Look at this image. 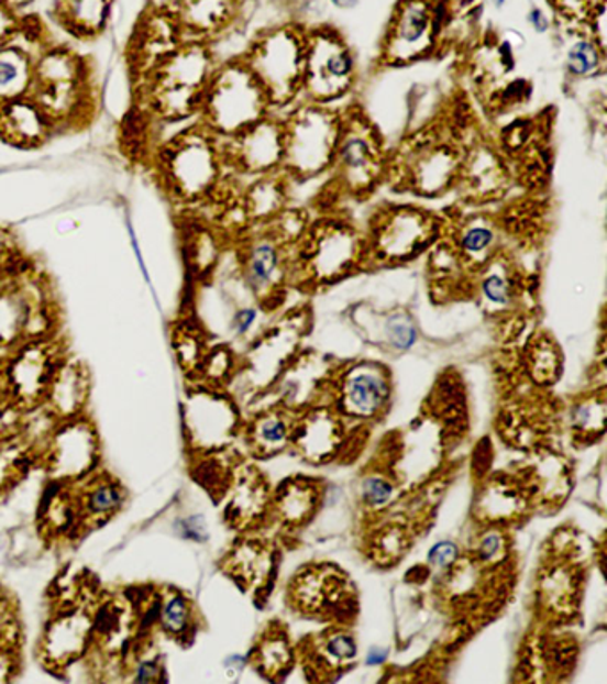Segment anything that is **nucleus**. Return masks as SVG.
<instances>
[{"instance_id": "f257e3e1", "label": "nucleus", "mask_w": 607, "mask_h": 684, "mask_svg": "<svg viewBox=\"0 0 607 684\" xmlns=\"http://www.w3.org/2000/svg\"><path fill=\"white\" fill-rule=\"evenodd\" d=\"M269 108L266 91L241 59L214 70L201 100L200 114L207 131L229 140L269 117Z\"/></svg>"}, {"instance_id": "f03ea898", "label": "nucleus", "mask_w": 607, "mask_h": 684, "mask_svg": "<svg viewBox=\"0 0 607 684\" xmlns=\"http://www.w3.org/2000/svg\"><path fill=\"white\" fill-rule=\"evenodd\" d=\"M282 128L284 174L307 180L332 169L341 136V113L324 103H304L282 122Z\"/></svg>"}, {"instance_id": "7ed1b4c3", "label": "nucleus", "mask_w": 607, "mask_h": 684, "mask_svg": "<svg viewBox=\"0 0 607 684\" xmlns=\"http://www.w3.org/2000/svg\"><path fill=\"white\" fill-rule=\"evenodd\" d=\"M214 74L211 54L198 43L178 47L152 71L150 103L166 120L200 113L201 100Z\"/></svg>"}, {"instance_id": "20e7f679", "label": "nucleus", "mask_w": 607, "mask_h": 684, "mask_svg": "<svg viewBox=\"0 0 607 684\" xmlns=\"http://www.w3.org/2000/svg\"><path fill=\"white\" fill-rule=\"evenodd\" d=\"M224 157L218 136L206 128L189 131L168 146L163 174L175 197L195 202L214 191Z\"/></svg>"}, {"instance_id": "39448f33", "label": "nucleus", "mask_w": 607, "mask_h": 684, "mask_svg": "<svg viewBox=\"0 0 607 684\" xmlns=\"http://www.w3.org/2000/svg\"><path fill=\"white\" fill-rule=\"evenodd\" d=\"M332 169L339 186L356 198L367 197L387 174L382 137L365 114L351 109L342 114Z\"/></svg>"}, {"instance_id": "423d86ee", "label": "nucleus", "mask_w": 607, "mask_h": 684, "mask_svg": "<svg viewBox=\"0 0 607 684\" xmlns=\"http://www.w3.org/2000/svg\"><path fill=\"white\" fill-rule=\"evenodd\" d=\"M439 218L416 206L388 207L376 214L365 235L367 258L382 263H405L439 240Z\"/></svg>"}, {"instance_id": "0eeeda50", "label": "nucleus", "mask_w": 607, "mask_h": 684, "mask_svg": "<svg viewBox=\"0 0 607 684\" xmlns=\"http://www.w3.org/2000/svg\"><path fill=\"white\" fill-rule=\"evenodd\" d=\"M257 77L272 106H287L301 93L305 71V36L293 29L267 34L243 59Z\"/></svg>"}, {"instance_id": "6e6552de", "label": "nucleus", "mask_w": 607, "mask_h": 684, "mask_svg": "<svg viewBox=\"0 0 607 684\" xmlns=\"http://www.w3.org/2000/svg\"><path fill=\"white\" fill-rule=\"evenodd\" d=\"M355 82V57L333 31L305 36L304 89L309 102L327 103L341 99Z\"/></svg>"}, {"instance_id": "1a4fd4ad", "label": "nucleus", "mask_w": 607, "mask_h": 684, "mask_svg": "<svg viewBox=\"0 0 607 684\" xmlns=\"http://www.w3.org/2000/svg\"><path fill=\"white\" fill-rule=\"evenodd\" d=\"M85 95V71L70 52H47L40 62L34 63L29 97L43 109L54 128L79 113Z\"/></svg>"}, {"instance_id": "9d476101", "label": "nucleus", "mask_w": 607, "mask_h": 684, "mask_svg": "<svg viewBox=\"0 0 607 684\" xmlns=\"http://www.w3.org/2000/svg\"><path fill=\"white\" fill-rule=\"evenodd\" d=\"M365 258V235L346 221H318L307 227L298 240V263L313 275H341Z\"/></svg>"}, {"instance_id": "9b49d317", "label": "nucleus", "mask_w": 607, "mask_h": 684, "mask_svg": "<svg viewBox=\"0 0 607 684\" xmlns=\"http://www.w3.org/2000/svg\"><path fill=\"white\" fill-rule=\"evenodd\" d=\"M221 151L224 161L243 174L261 177L278 172L284 161L282 122L266 117L238 136L229 137V145L221 146Z\"/></svg>"}, {"instance_id": "f8f14e48", "label": "nucleus", "mask_w": 607, "mask_h": 684, "mask_svg": "<svg viewBox=\"0 0 607 684\" xmlns=\"http://www.w3.org/2000/svg\"><path fill=\"white\" fill-rule=\"evenodd\" d=\"M433 14L422 0H407L394 16V25L385 43V59L393 65L416 62L433 43Z\"/></svg>"}, {"instance_id": "ddd939ff", "label": "nucleus", "mask_w": 607, "mask_h": 684, "mask_svg": "<svg viewBox=\"0 0 607 684\" xmlns=\"http://www.w3.org/2000/svg\"><path fill=\"white\" fill-rule=\"evenodd\" d=\"M286 241L275 230H264L244 241L241 266L244 280L257 295H269L286 269Z\"/></svg>"}, {"instance_id": "4468645a", "label": "nucleus", "mask_w": 607, "mask_h": 684, "mask_svg": "<svg viewBox=\"0 0 607 684\" xmlns=\"http://www.w3.org/2000/svg\"><path fill=\"white\" fill-rule=\"evenodd\" d=\"M413 165L408 169L410 188L421 195H439L454 183L460 174L462 159L451 143H426L413 152Z\"/></svg>"}, {"instance_id": "2eb2a0df", "label": "nucleus", "mask_w": 607, "mask_h": 684, "mask_svg": "<svg viewBox=\"0 0 607 684\" xmlns=\"http://www.w3.org/2000/svg\"><path fill=\"white\" fill-rule=\"evenodd\" d=\"M47 114L31 97L10 100L0 106V140L20 148H34L54 131Z\"/></svg>"}, {"instance_id": "dca6fc26", "label": "nucleus", "mask_w": 607, "mask_h": 684, "mask_svg": "<svg viewBox=\"0 0 607 684\" xmlns=\"http://www.w3.org/2000/svg\"><path fill=\"white\" fill-rule=\"evenodd\" d=\"M34 62L27 52L11 43L0 45V106L31 93Z\"/></svg>"}, {"instance_id": "f3484780", "label": "nucleus", "mask_w": 607, "mask_h": 684, "mask_svg": "<svg viewBox=\"0 0 607 684\" xmlns=\"http://www.w3.org/2000/svg\"><path fill=\"white\" fill-rule=\"evenodd\" d=\"M234 16V0H180L178 27L191 33H218Z\"/></svg>"}, {"instance_id": "a211bd4d", "label": "nucleus", "mask_w": 607, "mask_h": 684, "mask_svg": "<svg viewBox=\"0 0 607 684\" xmlns=\"http://www.w3.org/2000/svg\"><path fill=\"white\" fill-rule=\"evenodd\" d=\"M284 177L286 174L273 172V174L261 175L257 183L250 186L244 195V212L249 214L250 220L261 221L267 225L284 211V203H286Z\"/></svg>"}, {"instance_id": "6ab92c4d", "label": "nucleus", "mask_w": 607, "mask_h": 684, "mask_svg": "<svg viewBox=\"0 0 607 684\" xmlns=\"http://www.w3.org/2000/svg\"><path fill=\"white\" fill-rule=\"evenodd\" d=\"M109 2L111 0H63V24L77 36H93L106 25Z\"/></svg>"}, {"instance_id": "aec40b11", "label": "nucleus", "mask_w": 607, "mask_h": 684, "mask_svg": "<svg viewBox=\"0 0 607 684\" xmlns=\"http://www.w3.org/2000/svg\"><path fill=\"white\" fill-rule=\"evenodd\" d=\"M385 398H387V387L382 376L374 371H358L347 380V405L360 416H371L376 412Z\"/></svg>"}, {"instance_id": "412c9836", "label": "nucleus", "mask_w": 607, "mask_h": 684, "mask_svg": "<svg viewBox=\"0 0 607 684\" xmlns=\"http://www.w3.org/2000/svg\"><path fill=\"white\" fill-rule=\"evenodd\" d=\"M460 257L468 263H486L494 254L497 243V230L492 221L485 218H474L467 225L460 230L459 240Z\"/></svg>"}, {"instance_id": "4be33fe9", "label": "nucleus", "mask_w": 607, "mask_h": 684, "mask_svg": "<svg viewBox=\"0 0 607 684\" xmlns=\"http://www.w3.org/2000/svg\"><path fill=\"white\" fill-rule=\"evenodd\" d=\"M33 321V301L24 293L0 296V342L19 338Z\"/></svg>"}, {"instance_id": "5701e85b", "label": "nucleus", "mask_w": 607, "mask_h": 684, "mask_svg": "<svg viewBox=\"0 0 607 684\" xmlns=\"http://www.w3.org/2000/svg\"><path fill=\"white\" fill-rule=\"evenodd\" d=\"M604 51L592 40H580L566 52L565 66L574 77H592L603 70Z\"/></svg>"}, {"instance_id": "b1692460", "label": "nucleus", "mask_w": 607, "mask_h": 684, "mask_svg": "<svg viewBox=\"0 0 607 684\" xmlns=\"http://www.w3.org/2000/svg\"><path fill=\"white\" fill-rule=\"evenodd\" d=\"M122 488L114 483H103L89 490L86 496V516L93 519L112 516L118 508L122 507Z\"/></svg>"}, {"instance_id": "393cba45", "label": "nucleus", "mask_w": 607, "mask_h": 684, "mask_svg": "<svg viewBox=\"0 0 607 684\" xmlns=\"http://www.w3.org/2000/svg\"><path fill=\"white\" fill-rule=\"evenodd\" d=\"M191 622V605L186 597L180 594H174L164 600L161 608V628L172 637L186 633Z\"/></svg>"}, {"instance_id": "a878e982", "label": "nucleus", "mask_w": 607, "mask_h": 684, "mask_svg": "<svg viewBox=\"0 0 607 684\" xmlns=\"http://www.w3.org/2000/svg\"><path fill=\"white\" fill-rule=\"evenodd\" d=\"M148 113L143 109H131L122 123V140L129 155L145 151L148 141Z\"/></svg>"}, {"instance_id": "bb28decb", "label": "nucleus", "mask_w": 607, "mask_h": 684, "mask_svg": "<svg viewBox=\"0 0 607 684\" xmlns=\"http://www.w3.org/2000/svg\"><path fill=\"white\" fill-rule=\"evenodd\" d=\"M56 401L63 410H75L77 405L82 401L85 396V376L74 366L63 369L62 376L57 378Z\"/></svg>"}, {"instance_id": "cd10ccee", "label": "nucleus", "mask_w": 607, "mask_h": 684, "mask_svg": "<svg viewBox=\"0 0 607 684\" xmlns=\"http://www.w3.org/2000/svg\"><path fill=\"white\" fill-rule=\"evenodd\" d=\"M482 291L486 301H490L492 305H497V307L508 305V301L511 300V284H509L505 273H486L482 282Z\"/></svg>"}, {"instance_id": "c85d7f7f", "label": "nucleus", "mask_w": 607, "mask_h": 684, "mask_svg": "<svg viewBox=\"0 0 607 684\" xmlns=\"http://www.w3.org/2000/svg\"><path fill=\"white\" fill-rule=\"evenodd\" d=\"M388 338L393 341L394 346L399 350H408L416 342V327L410 323L407 316H396L390 319L387 324Z\"/></svg>"}, {"instance_id": "c756f323", "label": "nucleus", "mask_w": 607, "mask_h": 684, "mask_svg": "<svg viewBox=\"0 0 607 684\" xmlns=\"http://www.w3.org/2000/svg\"><path fill=\"white\" fill-rule=\"evenodd\" d=\"M287 439V428L284 421L276 418L266 419L262 421L257 428V441L258 444L264 445L266 450H273L278 445L284 444Z\"/></svg>"}, {"instance_id": "7c9ffc66", "label": "nucleus", "mask_w": 607, "mask_h": 684, "mask_svg": "<svg viewBox=\"0 0 607 684\" xmlns=\"http://www.w3.org/2000/svg\"><path fill=\"white\" fill-rule=\"evenodd\" d=\"M362 496H364V501L374 505V507H379V505H385L390 499L393 487H390V483L382 478L365 479L364 487H362Z\"/></svg>"}, {"instance_id": "2f4dec72", "label": "nucleus", "mask_w": 607, "mask_h": 684, "mask_svg": "<svg viewBox=\"0 0 607 684\" xmlns=\"http://www.w3.org/2000/svg\"><path fill=\"white\" fill-rule=\"evenodd\" d=\"M327 652L328 657L335 661L353 660L356 654V646L353 638L346 637V635H336L332 640H328Z\"/></svg>"}, {"instance_id": "473e14b6", "label": "nucleus", "mask_w": 607, "mask_h": 684, "mask_svg": "<svg viewBox=\"0 0 607 684\" xmlns=\"http://www.w3.org/2000/svg\"><path fill=\"white\" fill-rule=\"evenodd\" d=\"M14 31H16V20L13 16V8L0 2V45L8 43Z\"/></svg>"}, {"instance_id": "72a5a7b5", "label": "nucleus", "mask_w": 607, "mask_h": 684, "mask_svg": "<svg viewBox=\"0 0 607 684\" xmlns=\"http://www.w3.org/2000/svg\"><path fill=\"white\" fill-rule=\"evenodd\" d=\"M454 556H456V545L451 544V542H442V544H437L431 549L430 562L433 565H439V567H445L453 562Z\"/></svg>"}, {"instance_id": "f704fd0d", "label": "nucleus", "mask_w": 607, "mask_h": 684, "mask_svg": "<svg viewBox=\"0 0 607 684\" xmlns=\"http://www.w3.org/2000/svg\"><path fill=\"white\" fill-rule=\"evenodd\" d=\"M159 674L161 669L157 666V663H154V661H145V663H141V665L137 666L136 677H134V680L145 681V683H148V681H159Z\"/></svg>"}, {"instance_id": "c9c22d12", "label": "nucleus", "mask_w": 607, "mask_h": 684, "mask_svg": "<svg viewBox=\"0 0 607 684\" xmlns=\"http://www.w3.org/2000/svg\"><path fill=\"white\" fill-rule=\"evenodd\" d=\"M253 321H255V310L244 309L241 312H238L234 318V329L235 332L244 333L246 330L252 327Z\"/></svg>"}, {"instance_id": "e433bc0d", "label": "nucleus", "mask_w": 607, "mask_h": 684, "mask_svg": "<svg viewBox=\"0 0 607 684\" xmlns=\"http://www.w3.org/2000/svg\"><path fill=\"white\" fill-rule=\"evenodd\" d=\"M500 549V539L497 534H488L485 540L482 542V548H479V553H482L483 558H492L494 554L499 553Z\"/></svg>"}, {"instance_id": "4c0bfd02", "label": "nucleus", "mask_w": 607, "mask_h": 684, "mask_svg": "<svg viewBox=\"0 0 607 684\" xmlns=\"http://www.w3.org/2000/svg\"><path fill=\"white\" fill-rule=\"evenodd\" d=\"M529 20H531V24H533V27L540 31V33H545L547 29H549V20H547L545 14L540 10H534L531 16H529Z\"/></svg>"}, {"instance_id": "58836bf2", "label": "nucleus", "mask_w": 607, "mask_h": 684, "mask_svg": "<svg viewBox=\"0 0 607 684\" xmlns=\"http://www.w3.org/2000/svg\"><path fill=\"white\" fill-rule=\"evenodd\" d=\"M332 4H335L336 8H342V10H351V8H355L358 4V0H330Z\"/></svg>"}, {"instance_id": "ea45409f", "label": "nucleus", "mask_w": 607, "mask_h": 684, "mask_svg": "<svg viewBox=\"0 0 607 684\" xmlns=\"http://www.w3.org/2000/svg\"><path fill=\"white\" fill-rule=\"evenodd\" d=\"M384 658H385L384 651L382 652L374 651V652H371L369 660L367 661H369L371 665H376V663H379V661H384Z\"/></svg>"}, {"instance_id": "a19ab883", "label": "nucleus", "mask_w": 607, "mask_h": 684, "mask_svg": "<svg viewBox=\"0 0 607 684\" xmlns=\"http://www.w3.org/2000/svg\"><path fill=\"white\" fill-rule=\"evenodd\" d=\"M0 2H4V4L10 5V8H14V5L25 4L29 0H0Z\"/></svg>"}]
</instances>
